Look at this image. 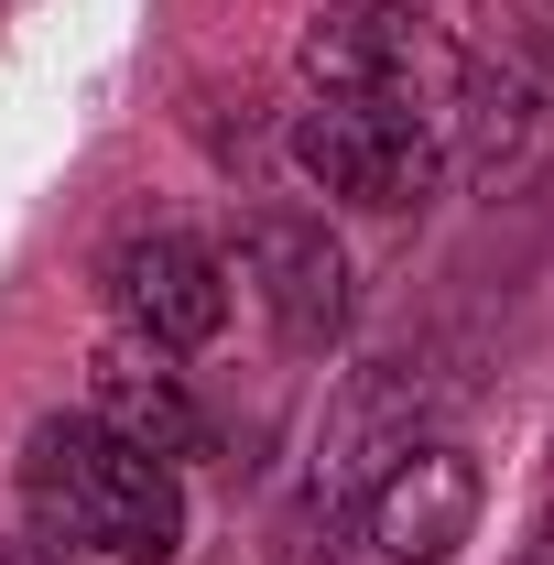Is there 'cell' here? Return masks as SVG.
<instances>
[{
    "label": "cell",
    "mask_w": 554,
    "mask_h": 565,
    "mask_svg": "<svg viewBox=\"0 0 554 565\" xmlns=\"http://www.w3.org/2000/svg\"><path fill=\"white\" fill-rule=\"evenodd\" d=\"M22 522H33L44 565H174L185 479L120 446L98 414H44L22 435Z\"/></svg>",
    "instance_id": "6da1fadb"
},
{
    "label": "cell",
    "mask_w": 554,
    "mask_h": 565,
    "mask_svg": "<svg viewBox=\"0 0 554 565\" xmlns=\"http://www.w3.org/2000/svg\"><path fill=\"white\" fill-rule=\"evenodd\" d=\"M305 87L316 98H392V109H424V120H446L457 109V44L424 22V11H381V0H327L316 22H305Z\"/></svg>",
    "instance_id": "7a4b0ae2"
},
{
    "label": "cell",
    "mask_w": 554,
    "mask_h": 565,
    "mask_svg": "<svg viewBox=\"0 0 554 565\" xmlns=\"http://www.w3.org/2000/svg\"><path fill=\"white\" fill-rule=\"evenodd\" d=\"M294 163L348 196V207H424L435 174H446V120L392 109V98H305L294 109Z\"/></svg>",
    "instance_id": "3957f363"
},
{
    "label": "cell",
    "mask_w": 554,
    "mask_h": 565,
    "mask_svg": "<svg viewBox=\"0 0 554 565\" xmlns=\"http://www.w3.org/2000/svg\"><path fill=\"white\" fill-rule=\"evenodd\" d=\"M109 305H120V327L141 349L185 359L228 327V262L207 239H185V228H141V239L109 250Z\"/></svg>",
    "instance_id": "277c9868"
},
{
    "label": "cell",
    "mask_w": 554,
    "mask_h": 565,
    "mask_svg": "<svg viewBox=\"0 0 554 565\" xmlns=\"http://www.w3.org/2000/svg\"><path fill=\"white\" fill-rule=\"evenodd\" d=\"M359 500H370V544H381L392 565H457V544H479L489 479H479L468 446L424 435V446H403Z\"/></svg>",
    "instance_id": "5b68a950"
},
{
    "label": "cell",
    "mask_w": 554,
    "mask_h": 565,
    "mask_svg": "<svg viewBox=\"0 0 554 565\" xmlns=\"http://www.w3.org/2000/svg\"><path fill=\"white\" fill-rule=\"evenodd\" d=\"M239 282L262 294L283 349H327L348 327V250L327 239V217H305V207H262L239 228Z\"/></svg>",
    "instance_id": "8992f818"
},
{
    "label": "cell",
    "mask_w": 554,
    "mask_h": 565,
    "mask_svg": "<svg viewBox=\"0 0 554 565\" xmlns=\"http://www.w3.org/2000/svg\"><path fill=\"white\" fill-rule=\"evenodd\" d=\"M87 414L109 424L120 446L141 457H163V468H185V457H207V414H196V392H185V370H163V349H98L87 370Z\"/></svg>",
    "instance_id": "52a82bcc"
},
{
    "label": "cell",
    "mask_w": 554,
    "mask_h": 565,
    "mask_svg": "<svg viewBox=\"0 0 554 565\" xmlns=\"http://www.w3.org/2000/svg\"><path fill=\"white\" fill-rule=\"evenodd\" d=\"M446 131L468 141V174H489V185L533 174L544 141H554V76L533 66V55H511V66H468L457 109H446Z\"/></svg>",
    "instance_id": "ba28073f"
},
{
    "label": "cell",
    "mask_w": 554,
    "mask_h": 565,
    "mask_svg": "<svg viewBox=\"0 0 554 565\" xmlns=\"http://www.w3.org/2000/svg\"><path fill=\"white\" fill-rule=\"evenodd\" d=\"M0 565H44V544H33V533H22V544H0Z\"/></svg>",
    "instance_id": "9c48e42d"
},
{
    "label": "cell",
    "mask_w": 554,
    "mask_h": 565,
    "mask_svg": "<svg viewBox=\"0 0 554 565\" xmlns=\"http://www.w3.org/2000/svg\"><path fill=\"white\" fill-rule=\"evenodd\" d=\"M511 565H554V533H533V544H522V555H511Z\"/></svg>",
    "instance_id": "30bf717a"
},
{
    "label": "cell",
    "mask_w": 554,
    "mask_h": 565,
    "mask_svg": "<svg viewBox=\"0 0 554 565\" xmlns=\"http://www.w3.org/2000/svg\"><path fill=\"white\" fill-rule=\"evenodd\" d=\"M544 533H554V468H544Z\"/></svg>",
    "instance_id": "8fae6325"
},
{
    "label": "cell",
    "mask_w": 554,
    "mask_h": 565,
    "mask_svg": "<svg viewBox=\"0 0 554 565\" xmlns=\"http://www.w3.org/2000/svg\"><path fill=\"white\" fill-rule=\"evenodd\" d=\"M381 11H435V0H381Z\"/></svg>",
    "instance_id": "7c38bea8"
},
{
    "label": "cell",
    "mask_w": 554,
    "mask_h": 565,
    "mask_svg": "<svg viewBox=\"0 0 554 565\" xmlns=\"http://www.w3.org/2000/svg\"><path fill=\"white\" fill-rule=\"evenodd\" d=\"M544 22H554V0H544Z\"/></svg>",
    "instance_id": "4fadbf2b"
}]
</instances>
